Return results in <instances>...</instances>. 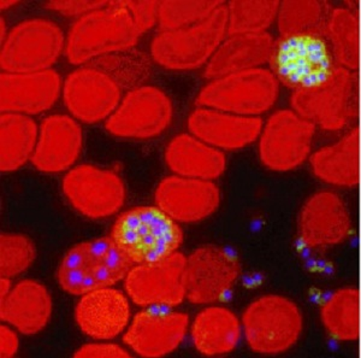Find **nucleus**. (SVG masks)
<instances>
[{"label": "nucleus", "instance_id": "7", "mask_svg": "<svg viewBox=\"0 0 361 358\" xmlns=\"http://www.w3.org/2000/svg\"><path fill=\"white\" fill-rule=\"evenodd\" d=\"M279 83L269 69L258 68L211 80L197 98V107L259 117L275 105Z\"/></svg>", "mask_w": 361, "mask_h": 358}, {"label": "nucleus", "instance_id": "31", "mask_svg": "<svg viewBox=\"0 0 361 358\" xmlns=\"http://www.w3.org/2000/svg\"><path fill=\"white\" fill-rule=\"evenodd\" d=\"M337 66L357 71L360 66V23L357 13L349 8H333L326 35Z\"/></svg>", "mask_w": 361, "mask_h": 358}, {"label": "nucleus", "instance_id": "29", "mask_svg": "<svg viewBox=\"0 0 361 358\" xmlns=\"http://www.w3.org/2000/svg\"><path fill=\"white\" fill-rule=\"evenodd\" d=\"M320 320L326 333L341 342L360 337V292L355 287L336 290L320 308Z\"/></svg>", "mask_w": 361, "mask_h": 358}, {"label": "nucleus", "instance_id": "35", "mask_svg": "<svg viewBox=\"0 0 361 358\" xmlns=\"http://www.w3.org/2000/svg\"><path fill=\"white\" fill-rule=\"evenodd\" d=\"M37 258V247L27 235L3 233L0 238V275L15 278L27 272Z\"/></svg>", "mask_w": 361, "mask_h": 358}, {"label": "nucleus", "instance_id": "34", "mask_svg": "<svg viewBox=\"0 0 361 358\" xmlns=\"http://www.w3.org/2000/svg\"><path fill=\"white\" fill-rule=\"evenodd\" d=\"M224 4L219 0H166L158 4V25L160 32L176 30L205 20L216 8Z\"/></svg>", "mask_w": 361, "mask_h": 358}, {"label": "nucleus", "instance_id": "36", "mask_svg": "<svg viewBox=\"0 0 361 358\" xmlns=\"http://www.w3.org/2000/svg\"><path fill=\"white\" fill-rule=\"evenodd\" d=\"M76 358H129L132 352L127 346L109 342H97L86 344L75 351Z\"/></svg>", "mask_w": 361, "mask_h": 358}, {"label": "nucleus", "instance_id": "19", "mask_svg": "<svg viewBox=\"0 0 361 358\" xmlns=\"http://www.w3.org/2000/svg\"><path fill=\"white\" fill-rule=\"evenodd\" d=\"M132 301L118 288H100L80 297L75 321L95 342H110L123 334L132 321Z\"/></svg>", "mask_w": 361, "mask_h": 358}, {"label": "nucleus", "instance_id": "37", "mask_svg": "<svg viewBox=\"0 0 361 358\" xmlns=\"http://www.w3.org/2000/svg\"><path fill=\"white\" fill-rule=\"evenodd\" d=\"M109 4V1L104 0H75V1H49L46 4V8H49L54 13H62L66 16H85L87 13L99 10Z\"/></svg>", "mask_w": 361, "mask_h": 358}, {"label": "nucleus", "instance_id": "5", "mask_svg": "<svg viewBox=\"0 0 361 358\" xmlns=\"http://www.w3.org/2000/svg\"><path fill=\"white\" fill-rule=\"evenodd\" d=\"M228 35V8L223 4L205 20L185 28L160 32L151 45L153 61L169 71H194L217 51Z\"/></svg>", "mask_w": 361, "mask_h": 358}, {"label": "nucleus", "instance_id": "32", "mask_svg": "<svg viewBox=\"0 0 361 358\" xmlns=\"http://www.w3.org/2000/svg\"><path fill=\"white\" fill-rule=\"evenodd\" d=\"M88 66L109 75L121 90H128V92L144 86L152 71L151 58L144 52L133 49L106 54L90 62Z\"/></svg>", "mask_w": 361, "mask_h": 358}, {"label": "nucleus", "instance_id": "40", "mask_svg": "<svg viewBox=\"0 0 361 358\" xmlns=\"http://www.w3.org/2000/svg\"><path fill=\"white\" fill-rule=\"evenodd\" d=\"M11 288H13L11 280L8 278H1V281H0V301L8 296V292L11 291Z\"/></svg>", "mask_w": 361, "mask_h": 358}, {"label": "nucleus", "instance_id": "14", "mask_svg": "<svg viewBox=\"0 0 361 358\" xmlns=\"http://www.w3.org/2000/svg\"><path fill=\"white\" fill-rule=\"evenodd\" d=\"M189 326L185 313L170 306H147L132 317L123 342L140 357H165L185 342Z\"/></svg>", "mask_w": 361, "mask_h": 358}, {"label": "nucleus", "instance_id": "41", "mask_svg": "<svg viewBox=\"0 0 361 358\" xmlns=\"http://www.w3.org/2000/svg\"><path fill=\"white\" fill-rule=\"evenodd\" d=\"M17 4V1H1V3H0V5H1V8H3V10H4V8H11V6H10V5H16Z\"/></svg>", "mask_w": 361, "mask_h": 358}, {"label": "nucleus", "instance_id": "3", "mask_svg": "<svg viewBox=\"0 0 361 358\" xmlns=\"http://www.w3.org/2000/svg\"><path fill=\"white\" fill-rule=\"evenodd\" d=\"M110 237L134 265L168 258L183 244L178 222L157 205L124 211L116 218Z\"/></svg>", "mask_w": 361, "mask_h": 358}, {"label": "nucleus", "instance_id": "39", "mask_svg": "<svg viewBox=\"0 0 361 358\" xmlns=\"http://www.w3.org/2000/svg\"><path fill=\"white\" fill-rule=\"evenodd\" d=\"M16 332L17 330L8 323L0 327V357L11 358L18 352L20 340Z\"/></svg>", "mask_w": 361, "mask_h": 358}, {"label": "nucleus", "instance_id": "38", "mask_svg": "<svg viewBox=\"0 0 361 358\" xmlns=\"http://www.w3.org/2000/svg\"><path fill=\"white\" fill-rule=\"evenodd\" d=\"M126 4L142 34L153 28L158 22L159 1H126Z\"/></svg>", "mask_w": 361, "mask_h": 358}, {"label": "nucleus", "instance_id": "13", "mask_svg": "<svg viewBox=\"0 0 361 358\" xmlns=\"http://www.w3.org/2000/svg\"><path fill=\"white\" fill-rule=\"evenodd\" d=\"M62 190L70 205L92 220L111 217L122 209L127 198L118 174L92 165L70 169L63 179Z\"/></svg>", "mask_w": 361, "mask_h": 358}, {"label": "nucleus", "instance_id": "25", "mask_svg": "<svg viewBox=\"0 0 361 358\" xmlns=\"http://www.w3.org/2000/svg\"><path fill=\"white\" fill-rule=\"evenodd\" d=\"M189 333L195 350L207 357L231 354L243 337L238 315L218 304L207 305L197 313L189 326Z\"/></svg>", "mask_w": 361, "mask_h": 358}, {"label": "nucleus", "instance_id": "22", "mask_svg": "<svg viewBox=\"0 0 361 358\" xmlns=\"http://www.w3.org/2000/svg\"><path fill=\"white\" fill-rule=\"evenodd\" d=\"M260 117L235 115L197 107L188 119L190 134L212 148L235 151L258 141L263 129Z\"/></svg>", "mask_w": 361, "mask_h": 358}, {"label": "nucleus", "instance_id": "24", "mask_svg": "<svg viewBox=\"0 0 361 358\" xmlns=\"http://www.w3.org/2000/svg\"><path fill=\"white\" fill-rule=\"evenodd\" d=\"M274 44L269 33L229 35L206 64L205 78L214 80L258 69L270 62Z\"/></svg>", "mask_w": 361, "mask_h": 358}, {"label": "nucleus", "instance_id": "4", "mask_svg": "<svg viewBox=\"0 0 361 358\" xmlns=\"http://www.w3.org/2000/svg\"><path fill=\"white\" fill-rule=\"evenodd\" d=\"M243 334L255 354H281L290 350L304 332V316L299 305L287 297L265 294L247 306Z\"/></svg>", "mask_w": 361, "mask_h": 358}, {"label": "nucleus", "instance_id": "27", "mask_svg": "<svg viewBox=\"0 0 361 358\" xmlns=\"http://www.w3.org/2000/svg\"><path fill=\"white\" fill-rule=\"evenodd\" d=\"M308 160L320 181L336 187H355L360 182V129L353 128L335 144L311 153Z\"/></svg>", "mask_w": 361, "mask_h": 358}, {"label": "nucleus", "instance_id": "10", "mask_svg": "<svg viewBox=\"0 0 361 358\" xmlns=\"http://www.w3.org/2000/svg\"><path fill=\"white\" fill-rule=\"evenodd\" d=\"M316 126L294 110H279L259 136V158L265 168L287 173L304 165L312 153Z\"/></svg>", "mask_w": 361, "mask_h": 358}, {"label": "nucleus", "instance_id": "9", "mask_svg": "<svg viewBox=\"0 0 361 358\" xmlns=\"http://www.w3.org/2000/svg\"><path fill=\"white\" fill-rule=\"evenodd\" d=\"M64 46V34L54 22L27 20L16 25L3 42L0 66L4 73L11 74L49 71Z\"/></svg>", "mask_w": 361, "mask_h": 358}, {"label": "nucleus", "instance_id": "16", "mask_svg": "<svg viewBox=\"0 0 361 358\" xmlns=\"http://www.w3.org/2000/svg\"><path fill=\"white\" fill-rule=\"evenodd\" d=\"M68 112L83 124L106 122L122 100V90L109 75L86 66L73 71L63 85Z\"/></svg>", "mask_w": 361, "mask_h": 358}, {"label": "nucleus", "instance_id": "12", "mask_svg": "<svg viewBox=\"0 0 361 358\" xmlns=\"http://www.w3.org/2000/svg\"><path fill=\"white\" fill-rule=\"evenodd\" d=\"M241 264L226 247L205 245L185 257V299L197 305L218 304L238 284Z\"/></svg>", "mask_w": 361, "mask_h": 358}, {"label": "nucleus", "instance_id": "21", "mask_svg": "<svg viewBox=\"0 0 361 358\" xmlns=\"http://www.w3.org/2000/svg\"><path fill=\"white\" fill-rule=\"evenodd\" d=\"M83 132L73 116L51 115L42 121L32 165L42 173H62L82 153Z\"/></svg>", "mask_w": 361, "mask_h": 358}, {"label": "nucleus", "instance_id": "18", "mask_svg": "<svg viewBox=\"0 0 361 358\" xmlns=\"http://www.w3.org/2000/svg\"><path fill=\"white\" fill-rule=\"evenodd\" d=\"M156 205L178 223L204 221L221 205V191L214 181L171 175L157 187Z\"/></svg>", "mask_w": 361, "mask_h": 358}, {"label": "nucleus", "instance_id": "8", "mask_svg": "<svg viewBox=\"0 0 361 358\" xmlns=\"http://www.w3.org/2000/svg\"><path fill=\"white\" fill-rule=\"evenodd\" d=\"M292 110L329 132L341 131L357 112V78L353 71L336 66L319 86L293 92Z\"/></svg>", "mask_w": 361, "mask_h": 358}, {"label": "nucleus", "instance_id": "17", "mask_svg": "<svg viewBox=\"0 0 361 358\" xmlns=\"http://www.w3.org/2000/svg\"><path fill=\"white\" fill-rule=\"evenodd\" d=\"M352 220L342 198L331 191H320L305 202L298 223L302 246L319 250L336 246L348 238Z\"/></svg>", "mask_w": 361, "mask_h": 358}, {"label": "nucleus", "instance_id": "2", "mask_svg": "<svg viewBox=\"0 0 361 358\" xmlns=\"http://www.w3.org/2000/svg\"><path fill=\"white\" fill-rule=\"evenodd\" d=\"M134 264L111 237L90 239L66 252L57 270L59 287L81 297L124 281Z\"/></svg>", "mask_w": 361, "mask_h": 358}, {"label": "nucleus", "instance_id": "30", "mask_svg": "<svg viewBox=\"0 0 361 358\" xmlns=\"http://www.w3.org/2000/svg\"><path fill=\"white\" fill-rule=\"evenodd\" d=\"M333 8L324 1L287 0L279 3L277 25L281 37L314 34L326 35Z\"/></svg>", "mask_w": 361, "mask_h": 358}, {"label": "nucleus", "instance_id": "23", "mask_svg": "<svg viewBox=\"0 0 361 358\" xmlns=\"http://www.w3.org/2000/svg\"><path fill=\"white\" fill-rule=\"evenodd\" d=\"M54 311V302L45 285L37 280H22L13 286L0 301V318L25 335L45 330Z\"/></svg>", "mask_w": 361, "mask_h": 358}, {"label": "nucleus", "instance_id": "28", "mask_svg": "<svg viewBox=\"0 0 361 358\" xmlns=\"http://www.w3.org/2000/svg\"><path fill=\"white\" fill-rule=\"evenodd\" d=\"M39 129L30 116L3 112L0 117V169L13 173L32 161Z\"/></svg>", "mask_w": 361, "mask_h": 358}, {"label": "nucleus", "instance_id": "1", "mask_svg": "<svg viewBox=\"0 0 361 358\" xmlns=\"http://www.w3.org/2000/svg\"><path fill=\"white\" fill-rule=\"evenodd\" d=\"M141 35L126 1H109L106 6L75 22L66 39V57L76 66L93 62L106 54L133 49Z\"/></svg>", "mask_w": 361, "mask_h": 358}, {"label": "nucleus", "instance_id": "6", "mask_svg": "<svg viewBox=\"0 0 361 358\" xmlns=\"http://www.w3.org/2000/svg\"><path fill=\"white\" fill-rule=\"evenodd\" d=\"M269 63L277 81L293 91L319 86L338 66L325 37L314 34L279 37Z\"/></svg>", "mask_w": 361, "mask_h": 358}, {"label": "nucleus", "instance_id": "26", "mask_svg": "<svg viewBox=\"0 0 361 358\" xmlns=\"http://www.w3.org/2000/svg\"><path fill=\"white\" fill-rule=\"evenodd\" d=\"M165 163L175 175L214 181L226 169L223 151L197 139L193 134L175 136L165 148Z\"/></svg>", "mask_w": 361, "mask_h": 358}, {"label": "nucleus", "instance_id": "15", "mask_svg": "<svg viewBox=\"0 0 361 358\" xmlns=\"http://www.w3.org/2000/svg\"><path fill=\"white\" fill-rule=\"evenodd\" d=\"M185 256L180 251L153 263L135 264L124 279L129 299L141 308H175L185 299Z\"/></svg>", "mask_w": 361, "mask_h": 358}, {"label": "nucleus", "instance_id": "11", "mask_svg": "<svg viewBox=\"0 0 361 358\" xmlns=\"http://www.w3.org/2000/svg\"><path fill=\"white\" fill-rule=\"evenodd\" d=\"M173 116L170 97L158 87L144 85L124 95L105 128L119 139L147 141L164 133Z\"/></svg>", "mask_w": 361, "mask_h": 358}, {"label": "nucleus", "instance_id": "33", "mask_svg": "<svg viewBox=\"0 0 361 358\" xmlns=\"http://www.w3.org/2000/svg\"><path fill=\"white\" fill-rule=\"evenodd\" d=\"M228 8V35L267 33L277 18L279 1L255 0L230 1Z\"/></svg>", "mask_w": 361, "mask_h": 358}, {"label": "nucleus", "instance_id": "20", "mask_svg": "<svg viewBox=\"0 0 361 358\" xmlns=\"http://www.w3.org/2000/svg\"><path fill=\"white\" fill-rule=\"evenodd\" d=\"M63 91L62 80L54 69L0 75V110L22 115L47 112Z\"/></svg>", "mask_w": 361, "mask_h": 358}]
</instances>
